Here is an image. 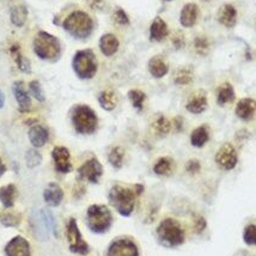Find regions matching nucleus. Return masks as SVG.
Instances as JSON below:
<instances>
[{
    "label": "nucleus",
    "mask_w": 256,
    "mask_h": 256,
    "mask_svg": "<svg viewBox=\"0 0 256 256\" xmlns=\"http://www.w3.org/2000/svg\"><path fill=\"white\" fill-rule=\"evenodd\" d=\"M142 190L144 187L140 184H136L132 188L114 186L109 192V202L121 216L128 217L133 212L136 196H139Z\"/></svg>",
    "instance_id": "obj_1"
},
{
    "label": "nucleus",
    "mask_w": 256,
    "mask_h": 256,
    "mask_svg": "<svg viewBox=\"0 0 256 256\" xmlns=\"http://www.w3.org/2000/svg\"><path fill=\"white\" fill-rule=\"evenodd\" d=\"M34 50L40 59L56 62L60 56V42L56 36L46 32H40L34 40Z\"/></svg>",
    "instance_id": "obj_2"
},
{
    "label": "nucleus",
    "mask_w": 256,
    "mask_h": 256,
    "mask_svg": "<svg viewBox=\"0 0 256 256\" xmlns=\"http://www.w3.org/2000/svg\"><path fill=\"white\" fill-rule=\"evenodd\" d=\"M64 29L76 38H89L94 30V22L86 12L74 11L64 20Z\"/></svg>",
    "instance_id": "obj_3"
},
{
    "label": "nucleus",
    "mask_w": 256,
    "mask_h": 256,
    "mask_svg": "<svg viewBox=\"0 0 256 256\" xmlns=\"http://www.w3.org/2000/svg\"><path fill=\"white\" fill-rule=\"evenodd\" d=\"M72 124L78 133L92 134L97 130L98 118L90 106H77L72 110Z\"/></svg>",
    "instance_id": "obj_4"
},
{
    "label": "nucleus",
    "mask_w": 256,
    "mask_h": 256,
    "mask_svg": "<svg viewBox=\"0 0 256 256\" xmlns=\"http://www.w3.org/2000/svg\"><path fill=\"white\" fill-rule=\"evenodd\" d=\"M158 238L166 246H181L184 242V231L178 220L172 218L164 219L157 228Z\"/></svg>",
    "instance_id": "obj_5"
},
{
    "label": "nucleus",
    "mask_w": 256,
    "mask_h": 256,
    "mask_svg": "<svg viewBox=\"0 0 256 256\" xmlns=\"http://www.w3.org/2000/svg\"><path fill=\"white\" fill-rule=\"evenodd\" d=\"M112 216L110 210L103 205H92L88 210V225L95 234H104L112 226Z\"/></svg>",
    "instance_id": "obj_6"
},
{
    "label": "nucleus",
    "mask_w": 256,
    "mask_h": 256,
    "mask_svg": "<svg viewBox=\"0 0 256 256\" xmlns=\"http://www.w3.org/2000/svg\"><path fill=\"white\" fill-rule=\"evenodd\" d=\"M73 70L80 79H91L97 72V59L91 50H79L72 62Z\"/></svg>",
    "instance_id": "obj_7"
},
{
    "label": "nucleus",
    "mask_w": 256,
    "mask_h": 256,
    "mask_svg": "<svg viewBox=\"0 0 256 256\" xmlns=\"http://www.w3.org/2000/svg\"><path fill=\"white\" fill-rule=\"evenodd\" d=\"M67 238L70 242V250L76 254L86 255L89 252V246L82 237L80 231H79L77 222L76 219H71L67 224Z\"/></svg>",
    "instance_id": "obj_8"
},
{
    "label": "nucleus",
    "mask_w": 256,
    "mask_h": 256,
    "mask_svg": "<svg viewBox=\"0 0 256 256\" xmlns=\"http://www.w3.org/2000/svg\"><path fill=\"white\" fill-rule=\"evenodd\" d=\"M103 174V166L96 158H91L78 169L79 178L86 180L91 184H97Z\"/></svg>",
    "instance_id": "obj_9"
},
{
    "label": "nucleus",
    "mask_w": 256,
    "mask_h": 256,
    "mask_svg": "<svg viewBox=\"0 0 256 256\" xmlns=\"http://www.w3.org/2000/svg\"><path fill=\"white\" fill-rule=\"evenodd\" d=\"M216 163L222 169L232 170L237 164V152L230 142H226L216 154Z\"/></svg>",
    "instance_id": "obj_10"
},
{
    "label": "nucleus",
    "mask_w": 256,
    "mask_h": 256,
    "mask_svg": "<svg viewBox=\"0 0 256 256\" xmlns=\"http://www.w3.org/2000/svg\"><path fill=\"white\" fill-rule=\"evenodd\" d=\"M139 252L136 243L130 240L121 238L112 243L108 249V256H138Z\"/></svg>",
    "instance_id": "obj_11"
},
{
    "label": "nucleus",
    "mask_w": 256,
    "mask_h": 256,
    "mask_svg": "<svg viewBox=\"0 0 256 256\" xmlns=\"http://www.w3.org/2000/svg\"><path fill=\"white\" fill-rule=\"evenodd\" d=\"M52 156H53L54 164H56V169L58 172L62 174H67L71 172V156H70V151L67 150L66 148L56 146V148H54L53 152H52Z\"/></svg>",
    "instance_id": "obj_12"
},
{
    "label": "nucleus",
    "mask_w": 256,
    "mask_h": 256,
    "mask_svg": "<svg viewBox=\"0 0 256 256\" xmlns=\"http://www.w3.org/2000/svg\"><path fill=\"white\" fill-rule=\"evenodd\" d=\"M5 252L8 256H30V246L28 240L17 236L6 246Z\"/></svg>",
    "instance_id": "obj_13"
},
{
    "label": "nucleus",
    "mask_w": 256,
    "mask_h": 256,
    "mask_svg": "<svg viewBox=\"0 0 256 256\" xmlns=\"http://www.w3.org/2000/svg\"><path fill=\"white\" fill-rule=\"evenodd\" d=\"M207 96L205 91L200 90L194 92L193 95L190 97L187 104H186V108H187L188 112H190L192 114H201L202 112L206 110L207 108Z\"/></svg>",
    "instance_id": "obj_14"
},
{
    "label": "nucleus",
    "mask_w": 256,
    "mask_h": 256,
    "mask_svg": "<svg viewBox=\"0 0 256 256\" xmlns=\"http://www.w3.org/2000/svg\"><path fill=\"white\" fill-rule=\"evenodd\" d=\"M198 17H199V8L196 4L190 2V4H186L182 8L181 14H180V22L186 28H190L196 23Z\"/></svg>",
    "instance_id": "obj_15"
},
{
    "label": "nucleus",
    "mask_w": 256,
    "mask_h": 256,
    "mask_svg": "<svg viewBox=\"0 0 256 256\" xmlns=\"http://www.w3.org/2000/svg\"><path fill=\"white\" fill-rule=\"evenodd\" d=\"M217 18L222 26H226V28H232L237 20L236 8L231 4H224L219 8Z\"/></svg>",
    "instance_id": "obj_16"
},
{
    "label": "nucleus",
    "mask_w": 256,
    "mask_h": 256,
    "mask_svg": "<svg viewBox=\"0 0 256 256\" xmlns=\"http://www.w3.org/2000/svg\"><path fill=\"white\" fill-rule=\"evenodd\" d=\"M44 198L46 204H47L48 206L56 207L62 204V201L64 199V192L62 188H60L59 184L52 182V184H48L47 188L44 190Z\"/></svg>",
    "instance_id": "obj_17"
},
{
    "label": "nucleus",
    "mask_w": 256,
    "mask_h": 256,
    "mask_svg": "<svg viewBox=\"0 0 256 256\" xmlns=\"http://www.w3.org/2000/svg\"><path fill=\"white\" fill-rule=\"evenodd\" d=\"M236 115L242 120H250L255 115L256 112V102L252 98H243L240 100L236 106Z\"/></svg>",
    "instance_id": "obj_18"
},
{
    "label": "nucleus",
    "mask_w": 256,
    "mask_h": 256,
    "mask_svg": "<svg viewBox=\"0 0 256 256\" xmlns=\"http://www.w3.org/2000/svg\"><path fill=\"white\" fill-rule=\"evenodd\" d=\"M14 94L18 102V106H20V112H28L30 106H32V100H30L29 94L26 92V88H24L23 82H16L14 84Z\"/></svg>",
    "instance_id": "obj_19"
},
{
    "label": "nucleus",
    "mask_w": 256,
    "mask_h": 256,
    "mask_svg": "<svg viewBox=\"0 0 256 256\" xmlns=\"http://www.w3.org/2000/svg\"><path fill=\"white\" fill-rule=\"evenodd\" d=\"M118 40L112 34H106L100 40V52L104 54L106 56H112L116 53L118 50Z\"/></svg>",
    "instance_id": "obj_20"
},
{
    "label": "nucleus",
    "mask_w": 256,
    "mask_h": 256,
    "mask_svg": "<svg viewBox=\"0 0 256 256\" xmlns=\"http://www.w3.org/2000/svg\"><path fill=\"white\" fill-rule=\"evenodd\" d=\"M148 71L154 78H163L169 71V66L163 56H156L148 62Z\"/></svg>",
    "instance_id": "obj_21"
},
{
    "label": "nucleus",
    "mask_w": 256,
    "mask_h": 256,
    "mask_svg": "<svg viewBox=\"0 0 256 256\" xmlns=\"http://www.w3.org/2000/svg\"><path fill=\"white\" fill-rule=\"evenodd\" d=\"M48 136H50L48 130L44 126H40V124L32 126L29 130L30 142L35 148H42L48 142Z\"/></svg>",
    "instance_id": "obj_22"
},
{
    "label": "nucleus",
    "mask_w": 256,
    "mask_h": 256,
    "mask_svg": "<svg viewBox=\"0 0 256 256\" xmlns=\"http://www.w3.org/2000/svg\"><path fill=\"white\" fill-rule=\"evenodd\" d=\"M168 34H169V30H168L166 23L160 17L154 18L150 28V38L152 41H163Z\"/></svg>",
    "instance_id": "obj_23"
},
{
    "label": "nucleus",
    "mask_w": 256,
    "mask_h": 256,
    "mask_svg": "<svg viewBox=\"0 0 256 256\" xmlns=\"http://www.w3.org/2000/svg\"><path fill=\"white\" fill-rule=\"evenodd\" d=\"M210 139V130L206 124L195 128L190 136V142L195 148H202L204 145L208 142Z\"/></svg>",
    "instance_id": "obj_24"
},
{
    "label": "nucleus",
    "mask_w": 256,
    "mask_h": 256,
    "mask_svg": "<svg viewBox=\"0 0 256 256\" xmlns=\"http://www.w3.org/2000/svg\"><path fill=\"white\" fill-rule=\"evenodd\" d=\"M234 100V90L230 83H224L217 90V100L220 106L232 102Z\"/></svg>",
    "instance_id": "obj_25"
},
{
    "label": "nucleus",
    "mask_w": 256,
    "mask_h": 256,
    "mask_svg": "<svg viewBox=\"0 0 256 256\" xmlns=\"http://www.w3.org/2000/svg\"><path fill=\"white\" fill-rule=\"evenodd\" d=\"M172 168H174V162L172 158L163 157V158H160V160H157V163L154 164V172L160 176H168L172 172Z\"/></svg>",
    "instance_id": "obj_26"
},
{
    "label": "nucleus",
    "mask_w": 256,
    "mask_h": 256,
    "mask_svg": "<svg viewBox=\"0 0 256 256\" xmlns=\"http://www.w3.org/2000/svg\"><path fill=\"white\" fill-rule=\"evenodd\" d=\"M98 102L103 109H106V110H112L116 106L118 98L116 95L112 91H103V92L100 94Z\"/></svg>",
    "instance_id": "obj_27"
},
{
    "label": "nucleus",
    "mask_w": 256,
    "mask_h": 256,
    "mask_svg": "<svg viewBox=\"0 0 256 256\" xmlns=\"http://www.w3.org/2000/svg\"><path fill=\"white\" fill-rule=\"evenodd\" d=\"M16 187L14 184L6 186L0 190V200L4 204L5 207H12L14 206V199H16Z\"/></svg>",
    "instance_id": "obj_28"
},
{
    "label": "nucleus",
    "mask_w": 256,
    "mask_h": 256,
    "mask_svg": "<svg viewBox=\"0 0 256 256\" xmlns=\"http://www.w3.org/2000/svg\"><path fill=\"white\" fill-rule=\"evenodd\" d=\"M28 18V11L24 6H17L11 11V22L16 26H23Z\"/></svg>",
    "instance_id": "obj_29"
},
{
    "label": "nucleus",
    "mask_w": 256,
    "mask_h": 256,
    "mask_svg": "<svg viewBox=\"0 0 256 256\" xmlns=\"http://www.w3.org/2000/svg\"><path fill=\"white\" fill-rule=\"evenodd\" d=\"M124 157V148H120V146H116V148H114L110 152H109L108 160H109V163H110L112 166L116 168V169H120V168L122 166Z\"/></svg>",
    "instance_id": "obj_30"
},
{
    "label": "nucleus",
    "mask_w": 256,
    "mask_h": 256,
    "mask_svg": "<svg viewBox=\"0 0 256 256\" xmlns=\"http://www.w3.org/2000/svg\"><path fill=\"white\" fill-rule=\"evenodd\" d=\"M152 127H154V133H156L157 136H164L170 132V127H172V124H170L169 120H168L166 118L160 116L156 121H154V124H152Z\"/></svg>",
    "instance_id": "obj_31"
},
{
    "label": "nucleus",
    "mask_w": 256,
    "mask_h": 256,
    "mask_svg": "<svg viewBox=\"0 0 256 256\" xmlns=\"http://www.w3.org/2000/svg\"><path fill=\"white\" fill-rule=\"evenodd\" d=\"M210 47H211V44H210L208 38H205V36H198V38H195L194 48L198 54H200V56H206V54H208Z\"/></svg>",
    "instance_id": "obj_32"
},
{
    "label": "nucleus",
    "mask_w": 256,
    "mask_h": 256,
    "mask_svg": "<svg viewBox=\"0 0 256 256\" xmlns=\"http://www.w3.org/2000/svg\"><path fill=\"white\" fill-rule=\"evenodd\" d=\"M174 80L178 85H187L192 83V80H193V73L188 68H181L175 73Z\"/></svg>",
    "instance_id": "obj_33"
},
{
    "label": "nucleus",
    "mask_w": 256,
    "mask_h": 256,
    "mask_svg": "<svg viewBox=\"0 0 256 256\" xmlns=\"http://www.w3.org/2000/svg\"><path fill=\"white\" fill-rule=\"evenodd\" d=\"M128 97H130L134 108H136L138 110H142V104H144V100L146 98L145 94L140 90H130L128 92Z\"/></svg>",
    "instance_id": "obj_34"
},
{
    "label": "nucleus",
    "mask_w": 256,
    "mask_h": 256,
    "mask_svg": "<svg viewBox=\"0 0 256 256\" xmlns=\"http://www.w3.org/2000/svg\"><path fill=\"white\" fill-rule=\"evenodd\" d=\"M243 240L248 246H256V225L249 224L243 234Z\"/></svg>",
    "instance_id": "obj_35"
},
{
    "label": "nucleus",
    "mask_w": 256,
    "mask_h": 256,
    "mask_svg": "<svg viewBox=\"0 0 256 256\" xmlns=\"http://www.w3.org/2000/svg\"><path fill=\"white\" fill-rule=\"evenodd\" d=\"M26 166H28V168H32H32H36L41 164L42 156L36 150H29L26 152Z\"/></svg>",
    "instance_id": "obj_36"
},
{
    "label": "nucleus",
    "mask_w": 256,
    "mask_h": 256,
    "mask_svg": "<svg viewBox=\"0 0 256 256\" xmlns=\"http://www.w3.org/2000/svg\"><path fill=\"white\" fill-rule=\"evenodd\" d=\"M29 89H30V92L32 94V96L35 97L38 102H44L46 100L44 92V90H42V86L40 85L38 82H36V80L30 82Z\"/></svg>",
    "instance_id": "obj_37"
},
{
    "label": "nucleus",
    "mask_w": 256,
    "mask_h": 256,
    "mask_svg": "<svg viewBox=\"0 0 256 256\" xmlns=\"http://www.w3.org/2000/svg\"><path fill=\"white\" fill-rule=\"evenodd\" d=\"M12 52H14V56H16L14 59H16L17 65H18V67H20V71L26 72V73L30 72V62H29V60L26 59V56H23L22 54H20L17 50H12Z\"/></svg>",
    "instance_id": "obj_38"
},
{
    "label": "nucleus",
    "mask_w": 256,
    "mask_h": 256,
    "mask_svg": "<svg viewBox=\"0 0 256 256\" xmlns=\"http://www.w3.org/2000/svg\"><path fill=\"white\" fill-rule=\"evenodd\" d=\"M112 18H114L115 22L120 24V26H127V24H130V18H128L126 12H124L122 8H118V10L114 12Z\"/></svg>",
    "instance_id": "obj_39"
},
{
    "label": "nucleus",
    "mask_w": 256,
    "mask_h": 256,
    "mask_svg": "<svg viewBox=\"0 0 256 256\" xmlns=\"http://www.w3.org/2000/svg\"><path fill=\"white\" fill-rule=\"evenodd\" d=\"M20 218L18 217V216L14 214V213H4V214L2 216V223L5 225H10V226H12V225H17L20 223Z\"/></svg>",
    "instance_id": "obj_40"
},
{
    "label": "nucleus",
    "mask_w": 256,
    "mask_h": 256,
    "mask_svg": "<svg viewBox=\"0 0 256 256\" xmlns=\"http://www.w3.org/2000/svg\"><path fill=\"white\" fill-rule=\"evenodd\" d=\"M194 225H195V231H196V232H202L206 228L205 219H204V217H201V216H196L194 220Z\"/></svg>",
    "instance_id": "obj_41"
},
{
    "label": "nucleus",
    "mask_w": 256,
    "mask_h": 256,
    "mask_svg": "<svg viewBox=\"0 0 256 256\" xmlns=\"http://www.w3.org/2000/svg\"><path fill=\"white\" fill-rule=\"evenodd\" d=\"M172 44L178 50L182 48L184 46V36L182 35V32H176L172 38Z\"/></svg>",
    "instance_id": "obj_42"
},
{
    "label": "nucleus",
    "mask_w": 256,
    "mask_h": 256,
    "mask_svg": "<svg viewBox=\"0 0 256 256\" xmlns=\"http://www.w3.org/2000/svg\"><path fill=\"white\" fill-rule=\"evenodd\" d=\"M187 172H190V174H196V172H199V170H200V163L198 160H190L187 163Z\"/></svg>",
    "instance_id": "obj_43"
},
{
    "label": "nucleus",
    "mask_w": 256,
    "mask_h": 256,
    "mask_svg": "<svg viewBox=\"0 0 256 256\" xmlns=\"http://www.w3.org/2000/svg\"><path fill=\"white\" fill-rule=\"evenodd\" d=\"M90 6L95 10H102L104 8V0H88Z\"/></svg>",
    "instance_id": "obj_44"
},
{
    "label": "nucleus",
    "mask_w": 256,
    "mask_h": 256,
    "mask_svg": "<svg viewBox=\"0 0 256 256\" xmlns=\"http://www.w3.org/2000/svg\"><path fill=\"white\" fill-rule=\"evenodd\" d=\"M5 170H6V166H4V163H2V158H0V178H2V174L5 172Z\"/></svg>",
    "instance_id": "obj_45"
},
{
    "label": "nucleus",
    "mask_w": 256,
    "mask_h": 256,
    "mask_svg": "<svg viewBox=\"0 0 256 256\" xmlns=\"http://www.w3.org/2000/svg\"><path fill=\"white\" fill-rule=\"evenodd\" d=\"M4 102H5V96H4V94L0 91V108H2V106H4Z\"/></svg>",
    "instance_id": "obj_46"
},
{
    "label": "nucleus",
    "mask_w": 256,
    "mask_h": 256,
    "mask_svg": "<svg viewBox=\"0 0 256 256\" xmlns=\"http://www.w3.org/2000/svg\"><path fill=\"white\" fill-rule=\"evenodd\" d=\"M166 2H170V0H166Z\"/></svg>",
    "instance_id": "obj_47"
}]
</instances>
